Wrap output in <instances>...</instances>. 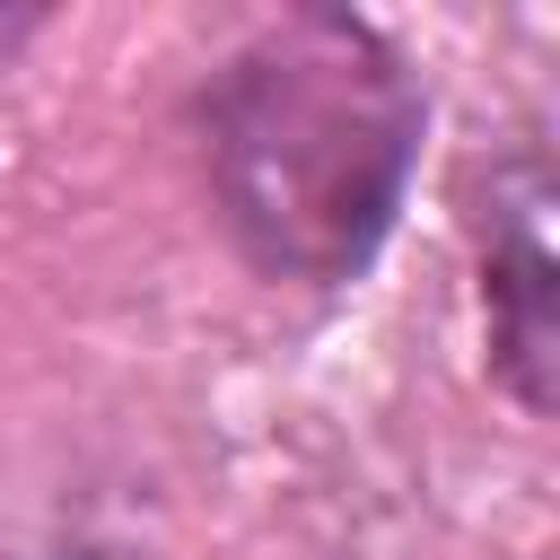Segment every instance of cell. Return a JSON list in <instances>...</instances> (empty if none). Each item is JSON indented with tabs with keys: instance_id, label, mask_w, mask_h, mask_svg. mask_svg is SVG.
Masks as SVG:
<instances>
[{
	"instance_id": "cell-1",
	"label": "cell",
	"mask_w": 560,
	"mask_h": 560,
	"mask_svg": "<svg viewBox=\"0 0 560 560\" xmlns=\"http://www.w3.org/2000/svg\"><path fill=\"white\" fill-rule=\"evenodd\" d=\"M420 96L368 18L298 9L210 88V184L236 245L280 280H341L394 228Z\"/></svg>"
},
{
	"instance_id": "cell-2",
	"label": "cell",
	"mask_w": 560,
	"mask_h": 560,
	"mask_svg": "<svg viewBox=\"0 0 560 560\" xmlns=\"http://www.w3.org/2000/svg\"><path fill=\"white\" fill-rule=\"evenodd\" d=\"M490 350L499 376L516 385L525 411H551V359H560V315H551V166L542 149H516L490 175Z\"/></svg>"
}]
</instances>
